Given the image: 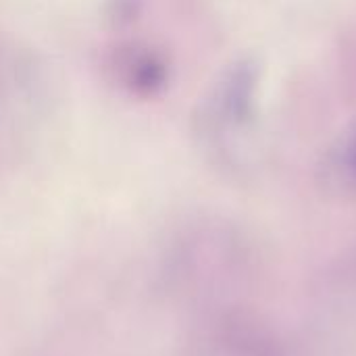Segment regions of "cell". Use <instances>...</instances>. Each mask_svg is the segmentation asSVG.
I'll return each mask as SVG.
<instances>
[{
    "mask_svg": "<svg viewBox=\"0 0 356 356\" xmlns=\"http://www.w3.org/2000/svg\"><path fill=\"white\" fill-rule=\"evenodd\" d=\"M261 71L252 58L223 67L194 111V138L204 156L227 173H242L259 125Z\"/></svg>",
    "mask_w": 356,
    "mask_h": 356,
    "instance_id": "1",
    "label": "cell"
},
{
    "mask_svg": "<svg viewBox=\"0 0 356 356\" xmlns=\"http://www.w3.org/2000/svg\"><path fill=\"white\" fill-rule=\"evenodd\" d=\"M52 102L44 60L0 35V161L17 156L35 138Z\"/></svg>",
    "mask_w": 356,
    "mask_h": 356,
    "instance_id": "2",
    "label": "cell"
},
{
    "mask_svg": "<svg viewBox=\"0 0 356 356\" xmlns=\"http://www.w3.org/2000/svg\"><path fill=\"white\" fill-rule=\"evenodd\" d=\"M240 238L217 223H196L179 232L167 252V282L184 300H204L217 288L227 286L232 273L242 267Z\"/></svg>",
    "mask_w": 356,
    "mask_h": 356,
    "instance_id": "3",
    "label": "cell"
},
{
    "mask_svg": "<svg viewBox=\"0 0 356 356\" xmlns=\"http://www.w3.org/2000/svg\"><path fill=\"white\" fill-rule=\"evenodd\" d=\"M106 69L111 81L134 98H154L169 83L165 54L142 42H127L111 50Z\"/></svg>",
    "mask_w": 356,
    "mask_h": 356,
    "instance_id": "4",
    "label": "cell"
},
{
    "mask_svg": "<svg viewBox=\"0 0 356 356\" xmlns=\"http://www.w3.org/2000/svg\"><path fill=\"white\" fill-rule=\"evenodd\" d=\"M319 188L338 200H356V119L325 146L317 165Z\"/></svg>",
    "mask_w": 356,
    "mask_h": 356,
    "instance_id": "5",
    "label": "cell"
}]
</instances>
